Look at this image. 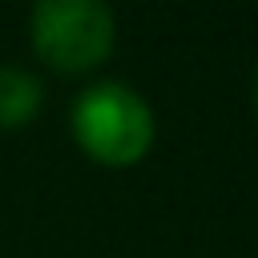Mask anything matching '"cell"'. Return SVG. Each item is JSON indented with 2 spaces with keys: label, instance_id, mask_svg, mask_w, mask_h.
<instances>
[{
  "label": "cell",
  "instance_id": "cell-1",
  "mask_svg": "<svg viewBox=\"0 0 258 258\" xmlns=\"http://www.w3.org/2000/svg\"><path fill=\"white\" fill-rule=\"evenodd\" d=\"M73 133L97 161L129 165L153 145V109L137 89L121 81H101L77 97Z\"/></svg>",
  "mask_w": 258,
  "mask_h": 258
},
{
  "label": "cell",
  "instance_id": "cell-2",
  "mask_svg": "<svg viewBox=\"0 0 258 258\" xmlns=\"http://www.w3.org/2000/svg\"><path fill=\"white\" fill-rule=\"evenodd\" d=\"M28 24L36 52L56 69H89L113 48V12L97 0H40Z\"/></svg>",
  "mask_w": 258,
  "mask_h": 258
},
{
  "label": "cell",
  "instance_id": "cell-3",
  "mask_svg": "<svg viewBox=\"0 0 258 258\" xmlns=\"http://www.w3.org/2000/svg\"><path fill=\"white\" fill-rule=\"evenodd\" d=\"M40 109V81L20 64H0V129L24 125Z\"/></svg>",
  "mask_w": 258,
  "mask_h": 258
}]
</instances>
